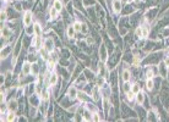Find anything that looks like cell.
Masks as SVG:
<instances>
[{"label":"cell","mask_w":169,"mask_h":122,"mask_svg":"<svg viewBox=\"0 0 169 122\" xmlns=\"http://www.w3.org/2000/svg\"><path fill=\"white\" fill-rule=\"evenodd\" d=\"M121 0H112V6L115 14H120V11L123 10V5H121Z\"/></svg>","instance_id":"obj_1"},{"label":"cell","mask_w":169,"mask_h":122,"mask_svg":"<svg viewBox=\"0 0 169 122\" xmlns=\"http://www.w3.org/2000/svg\"><path fill=\"white\" fill-rule=\"evenodd\" d=\"M22 22L26 27H28L29 25L32 23V12L31 11H26L25 15H23V19H22Z\"/></svg>","instance_id":"obj_2"},{"label":"cell","mask_w":169,"mask_h":122,"mask_svg":"<svg viewBox=\"0 0 169 122\" xmlns=\"http://www.w3.org/2000/svg\"><path fill=\"white\" fill-rule=\"evenodd\" d=\"M92 98L94 101H98L101 99V94H99V86H96L92 88Z\"/></svg>","instance_id":"obj_3"},{"label":"cell","mask_w":169,"mask_h":122,"mask_svg":"<svg viewBox=\"0 0 169 122\" xmlns=\"http://www.w3.org/2000/svg\"><path fill=\"white\" fill-rule=\"evenodd\" d=\"M33 32L37 37H41L42 36V26L39 23H34L33 25Z\"/></svg>","instance_id":"obj_4"},{"label":"cell","mask_w":169,"mask_h":122,"mask_svg":"<svg viewBox=\"0 0 169 122\" xmlns=\"http://www.w3.org/2000/svg\"><path fill=\"white\" fill-rule=\"evenodd\" d=\"M135 99H136V101H137V104H144V101H145V94L142 93V91L140 90L138 93L135 95Z\"/></svg>","instance_id":"obj_5"},{"label":"cell","mask_w":169,"mask_h":122,"mask_svg":"<svg viewBox=\"0 0 169 122\" xmlns=\"http://www.w3.org/2000/svg\"><path fill=\"white\" fill-rule=\"evenodd\" d=\"M77 93H79V91L76 90L75 87H70V88H69L67 94H69V97H70L71 99H75V98L77 97Z\"/></svg>","instance_id":"obj_6"},{"label":"cell","mask_w":169,"mask_h":122,"mask_svg":"<svg viewBox=\"0 0 169 122\" xmlns=\"http://www.w3.org/2000/svg\"><path fill=\"white\" fill-rule=\"evenodd\" d=\"M44 46H45V49L48 50V51H51V50H53V48H54V43H53V40H51L50 38H48V39L45 40Z\"/></svg>","instance_id":"obj_7"},{"label":"cell","mask_w":169,"mask_h":122,"mask_svg":"<svg viewBox=\"0 0 169 122\" xmlns=\"http://www.w3.org/2000/svg\"><path fill=\"white\" fill-rule=\"evenodd\" d=\"M31 70H32V66L28 62H26L22 66V73H23V75H28V73L31 72Z\"/></svg>","instance_id":"obj_8"},{"label":"cell","mask_w":169,"mask_h":122,"mask_svg":"<svg viewBox=\"0 0 169 122\" xmlns=\"http://www.w3.org/2000/svg\"><path fill=\"white\" fill-rule=\"evenodd\" d=\"M154 88V82L152 81V78H148L146 81V89L147 90H152Z\"/></svg>","instance_id":"obj_9"},{"label":"cell","mask_w":169,"mask_h":122,"mask_svg":"<svg viewBox=\"0 0 169 122\" xmlns=\"http://www.w3.org/2000/svg\"><path fill=\"white\" fill-rule=\"evenodd\" d=\"M53 6H54L59 12H61V11H63V3L60 1V0H54Z\"/></svg>","instance_id":"obj_10"},{"label":"cell","mask_w":169,"mask_h":122,"mask_svg":"<svg viewBox=\"0 0 169 122\" xmlns=\"http://www.w3.org/2000/svg\"><path fill=\"white\" fill-rule=\"evenodd\" d=\"M58 14H59V11L56 10V9H55L54 6L50 9V11H49V16H50V19H51V20L56 19V17H58Z\"/></svg>","instance_id":"obj_11"},{"label":"cell","mask_w":169,"mask_h":122,"mask_svg":"<svg viewBox=\"0 0 169 122\" xmlns=\"http://www.w3.org/2000/svg\"><path fill=\"white\" fill-rule=\"evenodd\" d=\"M130 78H131V73H130L129 70H125V71L123 72V81L124 82H129Z\"/></svg>","instance_id":"obj_12"},{"label":"cell","mask_w":169,"mask_h":122,"mask_svg":"<svg viewBox=\"0 0 169 122\" xmlns=\"http://www.w3.org/2000/svg\"><path fill=\"white\" fill-rule=\"evenodd\" d=\"M56 83H58V76H56L55 73H53V75L50 76V78H49V84L50 86H55Z\"/></svg>","instance_id":"obj_13"},{"label":"cell","mask_w":169,"mask_h":122,"mask_svg":"<svg viewBox=\"0 0 169 122\" xmlns=\"http://www.w3.org/2000/svg\"><path fill=\"white\" fill-rule=\"evenodd\" d=\"M10 34H11V30L10 29H9L7 27H3V29H1V36L3 37L7 38V37H10Z\"/></svg>","instance_id":"obj_14"},{"label":"cell","mask_w":169,"mask_h":122,"mask_svg":"<svg viewBox=\"0 0 169 122\" xmlns=\"http://www.w3.org/2000/svg\"><path fill=\"white\" fill-rule=\"evenodd\" d=\"M75 28H73V26H69L67 27V37H70V38H72L73 36H75Z\"/></svg>","instance_id":"obj_15"},{"label":"cell","mask_w":169,"mask_h":122,"mask_svg":"<svg viewBox=\"0 0 169 122\" xmlns=\"http://www.w3.org/2000/svg\"><path fill=\"white\" fill-rule=\"evenodd\" d=\"M150 34V28L147 26H142V37L144 38H147Z\"/></svg>","instance_id":"obj_16"},{"label":"cell","mask_w":169,"mask_h":122,"mask_svg":"<svg viewBox=\"0 0 169 122\" xmlns=\"http://www.w3.org/2000/svg\"><path fill=\"white\" fill-rule=\"evenodd\" d=\"M16 109H17L16 101H15V100H11V101L9 103V110H10V111H15Z\"/></svg>","instance_id":"obj_17"},{"label":"cell","mask_w":169,"mask_h":122,"mask_svg":"<svg viewBox=\"0 0 169 122\" xmlns=\"http://www.w3.org/2000/svg\"><path fill=\"white\" fill-rule=\"evenodd\" d=\"M72 26H73V28H75L76 32H81V29H82V23L80 22V21H76V22L73 23Z\"/></svg>","instance_id":"obj_18"},{"label":"cell","mask_w":169,"mask_h":122,"mask_svg":"<svg viewBox=\"0 0 169 122\" xmlns=\"http://www.w3.org/2000/svg\"><path fill=\"white\" fill-rule=\"evenodd\" d=\"M135 36L138 37V38H144V37H142V26H138V27L136 28V30H135Z\"/></svg>","instance_id":"obj_19"},{"label":"cell","mask_w":169,"mask_h":122,"mask_svg":"<svg viewBox=\"0 0 169 122\" xmlns=\"http://www.w3.org/2000/svg\"><path fill=\"white\" fill-rule=\"evenodd\" d=\"M77 98H79L81 101H86V100H88V97L85 93H77Z\"/></svg>","instance_id":"obj_20"},{"label":"cell","mask_w":169,"mask_h":122,"mask_svg":"<svg viewBox=\"0 0 169 122\" xmlns=\"http://www.w3.org/2000/svg\"><path fill=\"white\" fill-rule=\"evenodd\" d=\"M131 91H132V93H135V94H137L138 91H140V86H138L137 83L132 84V86H131Z\"/></svg>","instance_id":"obj_21"},{"label":"cell","mask_w":169,"mask_h":122,"mask_svg":"<svg viewBox=\"0 0 169 122\" xmlns=\"http://www.w3.org/2000/svg\"><path fill=\"white\" fill-rule=\"evenodd\" d=\"M148 120H152V121H157V120H158V117L156 116V112H154V111H150V114H148Z\"/></svg>","instance_id":"obj_22"},{"label":"cell","mask_w":169,"mask_h":122,"mask_svg":"<svg viewBox=\"0 0 169 122\" xmlns=\"http://www.w3.org/2000/svg\"><path fill=\"white\" fill-rule=\"evenodd\" d=\"M5 120H6V121H14V120H15V114H14V111H10V112H9Z\"/></svg>","instance_id":"obj_23"},{"label":"cell","mask_w":169,"mask_h":122,"mask_svg":"<svg viewBox=\"0 0 169 122\" xmlns=\"http://www.w3.org/2000/svg\"><path fill=\"white\" fill-rule=\"evenodd\" d=\"M82 120H85V121H91V120H92V114H90L88 111H86V112H85V116L82 117Z\"/></svg>","instance_id":"obj_24"},{"label":"cell","mask_w":169,"mask_h":122,"mask_svg":"<svg viewBox=\"0 0 169 122\" xmlns=\"http://www.w3.org/2000/svg\"><path fill=\"white\" fill-rule=\"evenodd\" d=\"M123 89H124L125 93H128V91L131 90V86H130L129 82H125V84H124V87H123Z\"/></svg>","instance_id":"obj_25"},{"label":"cell","mask_w":169,"mask_h":122,"mask_svg":"<svg viewBox=\"0 0 169 122\" xmlns=\"http://www.w3.org/2000/svg\"><path fill=\"white\" fill-rule=\"evenodd\" d=\"M73 5H75L76 9H79V10H82V4L80 0H73Z\"/></svg>","instance_id":"obj_26"},{"label":"cell","mask_w":169,"mask_h":122,"mask_svg":"<svg viewBox=\"0 0 169 122\" xmlns=\"http://www.w3.org/2000/svg\"><path fill=\"white\" fill-rule=\"evenodd\" d=\"M92 121H101V116H99L97 112H93L92 114Z\"/></svg>","instance_id":"obj_27"},{"label":"cell","mask_w":169,"mask_h":122,"mask_svg":"<svg viewBox=\"0 0 169 122\" xmlns=\"http://www.w3.org/2000/svg\"><path fill=\"white\" fill-rule=\"evenodd\" d=\"M87 109H88V110H90V111L97 112V109H96V107H94V106H93V104H90V103H88V104H87Z\"/></svg>","instance_id":"obj_28"},{"label":"cell","mask_w":169,"mask_h":122,"mask_svg":"<svg viewBox=\"0 0 169 122\" xmlns=\"http://www.w3.org/2000/svg\"><path fill=\"white\" fill-rule=\"evenodd\" d=\"M48 98H49V93H48L47 90H43V93H42V99H43V100H47Z\"/></svg>","instance_id":"obj_29"},{"label":"cell","mask_w":169,"mask_h":122,"mask_svg":"<svg viewBox=\"0 0 169 122\" xmlns=\"http://www.w3.org/2000/svg\"><path fill=\"white\" fill-rule=\"evenodd\" d=\"M101 51H102V59H103V60H106V58H107L106 55H107V54H106V50H104V48H103V46L101 48Z\"/></svg>","instance_id":"obj_30"},{"label":"cell","mask_w":169,"mask_h":122,"mask_svg":"<svg viewBox=\"0 0 169 122\" xmlns=\"http://www.w3.org/2000/svg\"><path fill=\"white\" fill-rule=\"evenodd\" d=\"M87 30H88V29H87V26H86L85 23H82V29H81V32H82V33H86Z\"/></svg>","instance_id":"obj_31"},{"label":"cell","mask_w":169,"mask_h":122,"mask_svg":"<svg viewBox=\"0 0 169 122\" xmlns=\"http://www.w3.org/2000/svg\"><path fill=\"white\" fill-rule=\"evenodd\" d=\"M86 77H87V78H91V80H92V78H93V73H92V72H90V71H86Z\"/></svg>","instance_id":"obj_32"},{"label":"cell","mask_w":169,"mask_h":122,"mask_svg":"<svg viewBox=\"0 0 169 122\" xmlns=\"http://www.w3.org/2000/svg\"><path fill=\"white\" fill-rule=\"evenodd\" d=\"M86 5H91V4H94V0H83Z\"/></svg>","instance_id":"obj_33"},{"label":"cell","mask_w":169,"mask_h":122,"mask_svg":"<svg viewBox=\"0 0 169 122\" xmlns=\"http://www.w3.org/2000/svg\"><path fill=\"white\" fill-rule=\"evenodd\" d=\"M164 64L167 65V67L169 66V56H166V59H164Z\"/></svg>","instance_id":"obj_34"},{"label":"cell","mask_w":169,"mask_h":122,"mask_svg":"<svg viewBox=\"0 0 169 122\" xmlns=\"http://www.w3.org/2000/svg\"><path fill=\"white\" fill-rule=\"evenodd\" d=\"M6 12L5 11H4V12H1V20H6Z\"/></svg>","instance_id":"obj_35"},{"label":"cell","mask_w":169,"mask_h":122,"mask_svg":"<svg viewBox=\"0 0 169 122\" xmlns=\"http://www.w3.org/2000/svg\"><path fill=\"white\" fill-rule=\"evenodd\" d=\"M121 3H128V0H121Z\"/></svg>","instance_id":"obj_36"},{"label":"cell","mask_w":169,"mask_h":122,"mask_svg":"<svg viewBox=\"0 0 169 122\" xmlns=\"http://www.w3.org/2000/svg\"><path fill=\"white\" fill-rule=\"evenodd\" d=\"M134 1H136V3H140V1H141V0H134Z\"/></svg>","instance_id":"obj_37"},{"label":"cell","mask_w":169,"mask_h":122,"mask_svg":"<svg viewBox=\"0 0 169 122\" xmlns=\"http://www.w3.org/2000/svg\"><path fill=\"white\" fill-rule=\"evenodd\" d=\"M134 1V0H128V3H132Z\"/></svg>","instance_id":"obj_38"},{"label":"cell","mask_w":169,"mask_h":122,"mask_svg":"<svg viewBox=\"0 0 169 122\" xmlns=\"http://www.w3.org/2000/svg\"><path fill=\"white\" fill-rule=\"evenodd\" d=\"M5 1H6V0H5Z\"/></svg>","instance_id":"obj_39"}]
</instances>
